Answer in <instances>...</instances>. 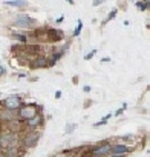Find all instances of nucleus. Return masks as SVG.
Listing matches in <instances>:
<instances>
[{
	"label": "nucleus",
	"mask_w": 150,
	"mask_h": 157,
	"mask_svg": "<svg viewBox=\"0 0 150 157\" xmlns=\"http://www.w3.org/2000/svg\"><path fill=\"white\" fill-rule=\"evenodd\" d=\"M110 149H112V146L109 145V143H104V145H101V146H97L94 151H92V154L95 155V157H103V155H110Z\"/></svg>",
	"instance_id": "obj_6"
},
{
	"label": "nucleus",
	"mask_w": 150,
	"mask_h": 157,
	"mask_svg": "<svg viewBox=\"0 0 150 157\" xmlns=\"http://www.w3.org/2000/svg\"><path fill=\"white\" fill-rule=\"evenodd\" d=\"M83 91H84V93H89V91H91V86H88V85H86V86L83 88Z\"/></svg>",
	"instance_id": "obj_20"
},
{
	"label": "nucleus",
	"mask_w": 150,
	"mask_h": 157,
	"mask_svg": "<svg viewBox=\"0 0 150 157\" xmlns=\"http://www.w3.org/2000/svg\"><path fill=\"white\" fill-rule=\"evenodd\" d=\"M0 149H2V137H0Z\"/></svg>",
	"instance_id": "obj_23"
},
{
	"label": "nucleus",
	"mask_w": 150,
	"mask_h": 157,
	"mask_svg": "<svg viewBox=\"0 0 150 157\" xmlns=\"http://www.w3.org/2000/svg\"><path fill=\"white\" fill-rule=\"evenodd\" d=\"M35 114H38V108L35 105H25V106L19 108V117L23 119V120H29Z\"/></svg>",
	"instance_id": "obj_1"
},
{
	"label": "nucleus",
	"mask_w": 150,
	"mask_h": 157,
	"mask_svg": "<svg viewBox=\"0 0 150 157\" xmlns=\"http://www.w3.org/2000/svg\"><path fill=\"white\" fill-rule=\"evenodd\" d=\"M14 25L17 28H23V29H29L32 25H34V20L28 16H19L16 20H14Z\"/></svg>",
	"instance_id": "obj_3"
},
{
	"label": "nucleus",
	"mask_w": 150,
	"mask_h": 157,
	"mask_svg": "<svg viewBox=\"0 0 150 157\" xmlns=\"http://www.w3.org/2000/svg\"><path fill=\"white\" fill-rule=\"evenodd\" d=\"M129 151H130L129 146H126V145H116V146H112L110 155H123V154H127Z\"/></svg>",
	"instance_id": "obj_7"
},
{
	"label": "nucleus",
	"mask_w": 150,
	"mask_h": 157,
	"mask_svg": "<svg viewBox=\"0 0 150 157\" xmlns=\"http://www.w3.org/2000/svg\"><path fill=\"white\" fill-rule=\"evenodd\" d=\"M116 14H118V11H116V10H112V11L109 13V16H107V19H106V20L103 22V25H106L107 22H110L112 19H115V16H116Z\"/></svg>",
	"instance_id": "obj_13"
},
{
	"label": "nucleus",
	"mask_w": 150,
	"mask_h": 157,
	"mask_svg": "<svg viewBox=\"0 0 150 157\" xmlns=\"http://www.w3.org/2000/svg\"><path fill=\"white\" fill-rule=\"evenodd\" d=\"M101 3H104V0H94V2H92L94 6H100Z\"/></svg>",
	"instance_id": "obj_18"
},
{
	"label": "nucleus",
	"mask_w": 150,
	"mask_h": 157,
	"mask_svg": "<svg viewBox=\"0 0 150 157\" xmlns=\"http://www.w3.org/2000/svg\"><path fill=\"white\" fill-rule=\"evenodd\" d=\"M73 129H75V125H67V128H66V134H70Z\"/></svg>",
	"instance_id": "obj_17"
},
{
	"label": "nucleus",
	"mask_w": 150,
	"mask_h": 157,
	"mask_svg": "<svg viewBox=\"0 0 150 157\" xmlns=\"http://www.w3.org/2000/svg\"><path fill=\"white\" fill-rule=\"evenodd\" d=\"M5 3L8 6H16V8H25V6H28L26 0H6Z\"/></svg>",
	"instance_id": "obj_8"
},
{
	"label": "nucleus",
	"mask_w": 150,
	"mask_h": 157,
	"mask_svg": "<svg viewBox=\"0 0 150 157\" xmlns=\"http://www.w3.org/2000/svg\"><path fill=\"white\" fill-rule=\"evenodd\" d=\"M67 2H69V3H73V0H67Z\"/></svg>",
	"instance_id": "obj_24"
},
{
	"label": "nucleus",
	"mask_w": 150,
	"mask_h": 157,
	"mask_svg": "<svg viewBox=\"0 0 150 157\" xmlns=\"http://www.w3.org/2000/svg\"><path fill=\"white\" fill-rule=\"evenodd\" d=\"M38 139H40V134H38V132H35V131L28 132V134L23 137V145H25L26 148H32V146H35V145L38 143Z\"/></svg>",
	"instance_id": "obj_4"
},
{
	"label": "nucleus",
	"mask_w": 150,
	"mask_h": 157,
	"mask_svg": "<svg viewBox=\"0 0 150 157\" xmlns=\"http://www.w3.org/2000/svg\"><path fill=\"white\" fill-rule=\"evenodd\" d=\"M123 111H124V108H121V109H118V111L115 113V116H120V114H123Z\"/></svg>",
	"instance_id": "obj_21"
},
{
	"label": "nucleus",
	"mask_w": 150,
	"mask_h": 157,
	"mask_svg": "<svg viewBox=\"0 0 150 157\" xmlns=\"http://www.w3.org/2000/svg\"><path fill=\"white\" fill-rule=\"evenodd\" d=\"M45 66H49L48 59H45V57H38V59H35V60L32 62V65H31V68H45Z\"/></svg>",
	"instance_id": "obj_9"
},
{
	"label": "nucleus",
	"mask_w": 150,
	"mask_h": 157,
	"mask_svg": "<svg viewBox=\"0 0 150 157\" xmlns=\"http://www.w3.org/2000/svg\"><path fill=\"white\" fill-rule=\"evenodd\" d=\"M16 145H17V136L14 132H8L2 137V146L11 148V146H16Z\"/></svg>",
	"instance_id": "obj_5"
},
{
	"label": "nucleus",
	"mask_w": 150,
	"mask_h": 157,
	"mask_svg": "<svg viewBox=\"0 0 150 157\" xmlns=\"http://www.w3.org/2000/svg\"><path fill=\"white\" fill-rule=\"evenodd\" d=\"M26 122H28V126L35 128V126H38V125L41 123V117H40V114H35L32 119H29V120H26Z\"/></svg>",
	"instance_id": "obj_10"
},
{
	"label": "nucleus",
	"mask_w": 150,
	"mask_h": 157,
	"mask_svg": "<svg viewBox=\"0 0 150 157\" xmlns=\"http://www.w3.org/2000/svg\"><path fill=\"white\" fill-rule=\"evenodd\" d=\"M14 39H17L20 43H25V42H26V37L22 36V34H14Z\"/></svg>",
	"instance_id": "obj_15"
},
{
	"label": "nucleus",
	"mask_w": 150,
	"mask_h": 157,
	"mask_svg": "<svg viewBox=\"0 0 150 157\" xmlns=\"http://www.w3.org/2000/svg\"><path fill=\"white\" fill-rule=\"evenodd\" d=\"M95 54H97V49H92V51H89V52L84 56V60H91V59H92Z\"/></svg>",
	"instance_id": "obj_14"
},
{
	"label": "nucleus",
	"mask_w": 150,
	"mask_h": 157,
	"mask_svg": "<svg viewBox=\"0 0 150 157\" xmlns=\"http://www.w3.org/2000/svg\"><path fill=\"white\" fill-rule=\"evenodd\" d=\"M3 119H5V120H6V119H8V120H12V119H14V116H12V113H5Z\"/></svg>",
	"instance_id": "obj_16"
},
{
	"label": "nucleus",
	"mask_w": 150,
	"mask_h": 157,
	"mask_svg": "<svg viewBox=\"0 0 150 157\" xmlns=\"http://www.w3.org/2000/svg\"><path fill=\"white\" fill-rule=\"evenodd\" d=\"M5 72H6V69H5V68H3L2 65H0V77H2V75H3Z\"/></svg>",
	"instance_id": "obj_19"
},
{
	"label": "nucleus",
	"mask_w": 150,
	"mask_h": 157,
	"mask_svg": "<svg viewBox=\"0 0 150 157\" xmlns=\"http://www.w3.org/2000/svg\"><path fill=\"white\" fill-rule=\"evenodd\" d=\"M81 29H83V22H81V20H78L77 28H75V31H73V37H78V36H80V33H81Z\"/></svg>",
	"instance_id": "obj_12"
},
{
	"label": "nucleus",
	"mask_w": 150,
	"mask_h": 157,
	"mask_svg": "<svg viewBox=\"0 0 150 157\" xmlns=\"http://www.w3.org/2000/svg\"><path fill=\"white\" fill-rule=\"evenodd\" d=\"M3 106L6 109H9V111H16V109H19L22 106V100L17 96H11V97H8V99L3 100Z\"/></svg>",
	"instance_id": "obj_2"
},
{
	"label": "nucleus",
	"mask_w": 150,
	"mask_h": 157,
	"mask_svg": "<svg viewBox=\"0 0 150 157\" xmlns=\"http://www.w3.org/2000/svg\"><path fill=\"white\" fill-rule=\"evenodd\" d=\"M136 6L139 11H145L148 8V2H145V0H139V2H136Z\"/></svg>",
	"instance_id": "obj_11"
},
{
	"label": "nucleus",
	"mask_w": 150,
	"mask_h": 157,
	"mask_svg": "<svg viewBox=\"0 0 150 157\" xmlns=\"http://www.w3.org/2000/svg\"><path fill=\"white\" fill-rule=\"evenodd\" d=\"M55 97H57V99H60V97H61V93H60V91H58V93H55Z\"/></svg>",
	"instance_id": "obj_22"
}]
</instances>
